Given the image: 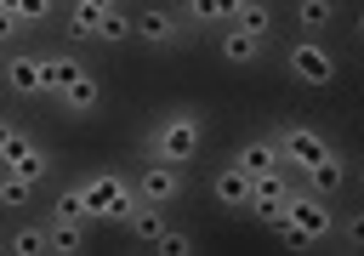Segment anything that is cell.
Segmentation results:
<instances>
[{
  "label": "cell",
  "mask_w": 364,
  "mask_h": 256,
  "mask_svg": "<svg viewBox=\"0 0 364 256\" xmlns=\"http://www.w3.org/2000/svg\"><path fill=\"white\" fill-rule=\"evenodd\" d=\"M205 137H210L205 108H193V102H171V108H159V114L142 125V137H136V159L193 165V159L205 154Z\"/></svg>",
  "instance_id": "obj_1"
},
{
  "label": "cell",
  "mask_w": 364,
  "mask_h": 256,
  "mask_svg": "<svg viewBox=\"0 0 364 256\" xmlns=\"http://www.w3.org/2000/svg\"><path fill=\"white\" fill-rule=\"evenodd\" d=\"M273 51H279L284 74H290L296 85H307V91H324V85H336V74H341V57H336L330 40L290 34V40H273Z\"/></svg>",
  "instance_id": "obj_2"
},
{
  "label": "cell",
  "mask_w": 364,
  "mask_h": 256,
  "mask_svg": "<svg viewBox=\"0 0 364 256\" xmlns=\"http://www.w3.org/2000/svg\"><path fill=\"white\" fill-rule=\"evenodd\" d=\"M80 182H85V199H91V222L119 228L125 210L136 205V188H131V171H125V165H97V171H85Z\"/></svg>",
  "instance_id": "obj_3"
},
{
  "label": "cell",
  "mask_w": 364,
  "mask_h": 256,
  "mask_svg": "<svg viewBox=\"0 0 364 256\" xmlns=\"http://www.w3.org/2000/svg\"><path fill=\"white\" fill-rule=\"evenodd\" d=\"M284 222L301 233L307 250H330V233H336V199H324V193H313L307 182H296V193H290V205H284Z\"/></svg>",
  "instance_id": "obj_4"
},
{
  "label": "cell",
  "mask_w": 364,
  "mask_h": 256,
  "mask_svg": "<svg viewBox=\"0 0 364 256\" xmlns=\"http://www.w3.org/2000/svg\"><path fill=\"white\" fill-rule=\"evenodd\" d=\"M182 17H176V6L171 0H148V6H136L131 11V40L142 46V51H154V57H171V51H182Z\"/></svg>",
  "instance_id": "obj_5"
},
{
  "label": "cell",
  "mask_w": 364,
  "mask_h": 256,
  "mask_svg": "<svg viewBox=\"0 0 364 256\" xmlns=\"http://www.w3.org/2000/svg\"><path fill=\"white\" fill-rule=\"evenodd\" d=\"M131 188H136V199H148V205H182L188 193H193V165H165V159H136V171H131Z\"/></svg>",
  "instance_id": "obj_6"
},
{
  "label": "cell",
  "mask_w": 364,
  "mask_h": 256,
  "mask_svg": "<svg viewBox=\"0 0 364 256\" xmlns=\"http://www.w3.org/2000/svg\"><path fill=\"white\" fill-rule=\"evenodd\" d=\"M273 131V142H279V165L290 171V176H307V165L336 142L330 131H318V125H307V119H279V125H267Z\"/></svg>",
  "instance_id": "obj_7"
},
{
  "label": "cell",
  "mask_w": 364,
  "mask_h": 256,
  "mask_svg": "<svg viewBox=\"0 0 364 256\" xmlns=\"http://www.w3.org/2000/svg\"><path fill=\"white\" fill-rule=\"evenodd\" d=\"M0 171H11V176H23V182H34V188H51V176H57V154H51V142L28 125L11 148H6V159H0Z\"/></svg>",
  "instance_id": "obj_8"
},
{
  "label": "cell",
  "mask_w": 364,
  "mask_h": 256,
  "mask_svg": "<svg viewBox=\"0 0 364 256\" xmlns=\"http://www.w3.org/2000/svg\"><path fill=\"white\" fill-rule=\"evenodd\" d=\"M0 91H11L17 102H46L40 91V46H11L6 51V74H0Z\"/></svg>",
  "instance_id": "obj_9"
},
{
  "label": "cell",
  "mask_w": 364,
  "mask_h": 256,
  "mask_svg": "<svg viewBox=\"0 0 364 256\" xmlns=\"http://www.w3.org/2000/svg\"><path fill=\"white\" fill-rule=\"evenodd\" d=\"M353 171H358V165H353V154H347L341 142H330V148H324V154H318V159L307 165V176H301V182H307L313 193H324V199H336V193H347V182H353Z\"/></svg>",
  "instance_id": "obj_10"
},
{
  "label": "cell",
  "mask_w": 364,
  "mask_h": 256,
  "mask_svg": "<svg viewBox=\"0 0 364 256\" xmlns=\"http://www.w3.org/2000/svg\"><path fill=\"white\" fill-rule=\"evenodd\" d=\"M85 68H91V63H85L80 46H46V51H40V91H46V102H51L63 85H74Z\"/></svg>",
  "instance_id": "obj_11"
},
{
  "label": "cell",
  "mask_w": 364,
  "mask_h": 256,
  "mask_svg": "<svg viewBox=\"0 0 364 256\" xmlns=\"http://www.w3.org/2000/svg\"><path fill=\"white\" fill-rule=\"evenodd\" d=\"M216 57L228 63V68H262L267 57H273V40H262V34H245V28H216Z\"/></svg>",
  "instance_id": "obj_12"
},
{
  "label": "cell",
  "mask_w": 364,
  "mask_h": 256,
  "mask_svg": "<svg viewBox=\"0 0 364 256\" xmlns=\"http://www.w3.org/2000/svg\"><path fill=\"white\" fill-rule=\"evenodd\" d=\"M228 159L245 171V176H267V171H284L279 165V142H273V131L262 125V131H250V137H239L233 148H228Z\"/></svg>",
  "instance_id": "obj_13"
},
{
  "label": "cell",
  "mask_w": 364,
  "mask_h": 256,
  "mask_svg": "<svg viewBox=\"0 0 364 256\" xmlns=\"http://www.w3.org/2000/svg\"><path fill=\"white\" fill-rule=\"evenodd\" d=\"M171 228V210L165 205H148V199H136L131 210H125V222H119V233H125V245H136V250H154V239Z\"/></svg>",
  "instance_id": "obj_14"
},
{
  "label": "cell",
  "mask_w": 364,
  "mask_h": 256,
  "mask_svg": "<svg viewBox=\"0 0 364 256\" xmlns=\"http://www.w3.org/2000/svg\"><path fill=\"white\" fill-rule=\"evenodd\" d=\"M347 0H290V28L296 34H313V40H330V28L341 23Z\"/></svg>",
  "instance_id": "obj_15"
},
{
  "label": "cell",
  "mask_w": 364,
  "mask_h": 256,
  "mask_svg": "<svg viewBox=\"0 0 364 256\" xmlns=\"http://www.w3.org/2000/svg\"><path fill=\"white\" fill-rule=\"evenodd\" d=\"M114 6H125V0H63V40L68 46H91V34H97V17L102 11H114Z\"/></svg>",
  "instance_id": "obj_16"
},
{
  "label": "cell",
  "mask_w": 364,
  "mask_h": 256,
  "mask_svg": "<svg viewBox=\"0 0 364 256\" xmlns=\"http://www.w3.org/2000/svg\"><path fill=\"white\" fill-rule=\"evenodd\" d=\"M51 108H57L63 119H91V114L102 108V80H97L91 68H85V74H80L74 85H63V91L51 97Z\"/></svg>",
  "instance_id": "obj_17"
},
{
  "label": "cell",
  "mask_w": 364,
  "mask_h": 256,
  "mask_svg": "<svg viewBox=\"0 0 364 256\" xmlns=\"http://www.w3.org/2000/svg\"><path fill=\"white\" fill-rule=\"evenodd\" d=\"M250 182L256 176H245L233 159H222L216 171H210V199L228 210V216H245V199H250Z\"/></svg>",
  "instance_id": "obj_18"
},
{
  "label": "cell",
  "mask_w": 364,
  "mask_h": 256,
  "mask_svg": "<svg viewBox=\"0 0 364 256\" xmlns=\"http://www.w3.org/2000/svg\"><path fill=\"white\" fill-rule=\"evenodd\" d=\"M46 216H51V222H85V228H91V199H85V182H80V176H68V182H57V176H51Z\"/></svg>",
  "instance_id": "obj_19"
},
{
  "label": "cell",
  "mask_w": 364,
  "mask_h": 256,
  "mask_svg": "<svg viewBox=\"0 0 364 256\" xmlns=\"http://www.w3.org/2000/svg\"><path fill=\"white\" fill-rule=\"evenodd\" d=\"M233 6L239 0H176V17H182L188 34H216V28L233 23Z\"/></svg>",
  "instance_id": "obj_20"
},
{
  "label": "cell",
  "mask_w": 364,
  "mask_h": 256,
  "mask_svg": "<svg viewBox=\"0 0 364 256\" xmlns=\"http://www.w3.org/2000/svg\"><path fill=\"white\" fill-rule=\"evenodd\" d=\"M6 256H46V216H17L6 228Z\"/></svg>",
  "instance_id": "obj_21"
},
{
  "label": "cell",
  "mask_w": 364,
  "mask_h": 256,
  "mask_svg": "<svg viewBox=\"0 0 364 256\" xmlns=\"http://www.w3.org/2000/svg\"><path fill=\"white\" fill-rule=\"evenodd\" d=\"M85 239H91L85 222H51V216H46V256H80Z\"/></svg>",
  "instance_id": "obj_22"
},
{
  "label": "cell",
  "mask_w": 364,
  "mask_h": 256,
  "mask_svg": "<svg viewBox=\"0 0 364 256\" xmlns=\"http://www.w3.org/2000/svg\"><path fill=\"white\" fill-rule=\"evenodd\" d=\"M233 28L262 34V40H279V17H273L267 0H239V6H233Z\"/></svg>",
  "instance_id": "obj_23"
},
{
  "label": "cell",
  "mask_w": 364,
  "mask_h": 256,
  "mask_svg": "<svg viewBox=\"0 0 364 256\" xmlns=\"http://www.w3.org/2000/svg\"><path fill=\"white\" fill-rule=\"evenodd\" d=\"M91 46H108V51H114V46H131V0L97 17V34H91Z\"/></svg>",
  "instance_id": "obj_24"
},
{
  "label": "cell",
  "mask_w": 364,
  "mask_h": 256,
  "mask_svg": "<svg viewBox=\"0 0 364 256\" xmlns=\"http://www.w3.org/2000/svg\"><path fill=\"white\" fill-rule=\"evenodd\" d=\"M34 199H40V188H34V182H23V176L0 171V216H23V210H34Z\"/></svg>",
  "instance_id": "obj_25"
},
{
  "label": "cell",
  "mask_w": 364,
  "mask_h": 256,
  "mask_svg": "<svg viewBox=\"0 0 364 256\" xmlns=\"http://www.w3.org/2000/svg\"><path fill=\"white\" fill-rule=\"evenodd\" d=\"M330 250H364V210H358V205L336 210V233H330Z\"/></svg>",
  "instance_id": "obj_26"
},
{
  "label": "cell",
  "mask_w": 364,
  "mask_h": 256,
  "mask_svg": "<svg viewBox=\"0 0 364 256\" xmlns=\"http://www.w3.org/2000/svg\"><path fill=\"white\" fill-rule=\"evenodd\" d=\"M193 250H199V233H188V228H176V222L154 239V256H193Z\"/></svg>",
  "instance_id": "obj_27"
},
{
  "label": "cell",
  "mask_w": 364,
  "mask_h": 256,
  "mask_svg": "<svg viewBox=\"0 0 364 256\" xmlns=\"http://www.w3.org/2000/svg\"><path fill=\"white\" fill-rule=\"evenodd\" d=\"M11 11H17V17L28 23V34H34V28H46V23H57V17H63V0H17Z\"/></svg>",
  "instance_id": "obj_28"
},
{
  "label": "cell",
  "mask_w": 364,
  "mask_h": 256,
  "mask_svg": "<svg viewBox=\"0 0 364 256\" xmlns=\"http://www.w3.org/2000/svg\"><path fill=\"white\" fill-rule=\"evenodd\" d=\"M23 40H34V34H28V23H23L11 6H0V51H11V46H23Z\"/></svg>",
  "instance_id": "obj_29"
},
{
  "label": "cell",
  "mask_w": 364,
  "mask_h": 256,
  "mask_svg": "<svg viewBox=\"0 0 364 256\" xmlns=\"http://www.w3.org/2000/svg\"><path fill=\"white\" fill-rule=\"evenodd\" d=\"M23 131H28V119H17L11 108H0V159H6V148H11Z\"/></svg>",
  "instance_id": "obj_30"
},
{
  "label": "cell",
  "mask_w": 364,
  "mask_h": 256,
  "mask_svg": "<svg viewBox=\"0 0 364 256\" xmlns=\"http://www.w3.org/2000/svg\"><path fill=\"white\" fill-rule=\"evenodd\" d=\"M0 256H6V228H0Z\"/></svg>",
  "instance_id": "obj_31"
},
{
  "label": "cell",
  "mask_w": 364,
  "mask_h": 256,
  "mask_svg": "<svg viewBox=\"0 0 364 256\" xmlns=\"http://www.w3.org/2000/svg\"><path fill=\"white\" fill-rule=\"evenodd\" d=\"M0 74H6V51H0Z\"/></svg>",
  "instance_id": "obj_32"
}]
</instances>
